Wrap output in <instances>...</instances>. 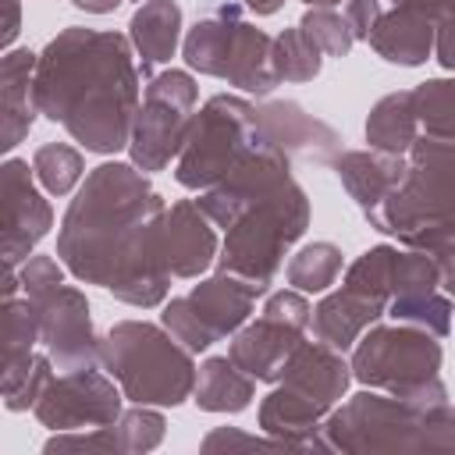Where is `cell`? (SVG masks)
Wrapping results in <instances>:
<instances>
[{
    "mask_svg": "<svg viewBox=\"0 0 455 455\" xmlns=\"http://www.w3.org/2000/svg\"><path fill=\"white\" fill-rule=\"evenodd\" d=\"M164 213L135 164H100L60 220L57 256L78 281L103 284L128 306H160L171 288Z\"/></svg>",
    "mask_w": 455,
    "mask_h": 455,
    "instance_id": "cell-1",
    "label": "cell"
},
{
    "mask_svg": "<svg viewBox=\"0 0 455 455\" xmlns=\"http://www.w3.org/2000/svg\"><path fill=\"white\" fill-rule=\"evenodd\" d=\"M36 103L85 149H124L139 114V68L128 39L121 32L64 28L39 53Z\"/></svg>",
    "mask_w": 455,
    "mask_h": 455,
    "instance_id": "cell-2",
    "label": "cell"
},
{
    "mask_svg": "<svg viewBox=\"0 0 455 455\" xmlns=\"http://www.w3.org/2000/svg\"><path fill=\"white\" fill-rule=\"evenodd\" d=\"M366 220L405 249L430 256L455 249V139L423 132L405 153L398 188Z\"/></svg>",
    "mask_w": 455,
    "mask_h": 455,
    "instance_id": "cell-3",
    "label": "cell"
},
{
    "mask_svg": "<svg viewBox=\"0 0 455 455\" xmlns=\"http://www.w3.org/2000/svg\"><path fill=\"white\" fill-rule=\"evenodd\" d=\"M327 451H455V405L363 391L323 419Z\"/></svg>",
    "mask_w": 455,
    "mask_h": 455,
    "instance_id": "cell-4",
    "label": "cell"
},
{
    "mask_svg": "<svg viewBox=\"0 0 455 455\" xmlns=\"http://www.w3.org/2000/svg\"><path fill=\"white\" fill-rule=\"evenodd\" d=\"M167 327L121 320L100 338V363L135 405H178L196 391L199 366Z\"/></svg>",
    "mask_w": 455,
    "mask_h": 455,
    "instance_id": "cell-5",
    "label": "cell"
},
{
    "mask_svg": "<svg viewBox=\"0 0 455 455\" xmlns=\"http://www.w3.org/2000/svg\"><path fill=\"white\" fill-rule=\"evenodd\" d=\"M306 224H309V199L288 171L274 185H267L259 196H252L242 206V213L228 224L224 252L217 256V263L220 270L238 274L267 291L288 249L302 238Z\"/></svg>",
    "mask_w": 455,
    "mask_h": 455,
    "instance_id": "cell-6",
    "label": "cell"
},
{
    "mask_svg": "<svg viewBox=\"0 0 455 455\" xmlns=\"http://www.w3.org/2000/svg\"><path fill=\"white\" fill-rule=\"evenodd\" d=\"M267 146H274V142L263 132L259 107L242 96L220 92V96L206 100V107L196 114L192 132L178 153L174 178L185 188L206 192Z\"/></svg>",
    "mask_w": 455,
    "mask_h": 455,
    "instance_id": "cell-7",
    "label": "cell"
},
{
    "mask_svg": "<svg viewBox=\"0 0 455 455\" xmlns=\"http://www.w3.org/2000/svg\"><path fill=\"white\" fill-rule=\"evenodd\" d=\"M352 377L366 387L387 391L416 405L448 402V387L441 380L437 334L409 327V323L363 331V338L355 341V355H352Z\"/></svg>",
    "mask_w": 455,
    "mask_h": 455,
    "instance_id": "cell-8",
    "label": "cell"
},
{
    "mask_svg": "<svg viewBox=\"0 0 455 455\" xmlns=\"http://www.w3.org/2000/svg\"><path fill=\"white\" fill-rule=\"evenodd\" d=\"M185 64L256 96L274 92L281 82L274 71V36L256 28L238 4H220L188 28Z\"/></svg>",
    "mask_w": 455,
    "mask_h": 455,
    "instance_id": "cell-9",
    "label": "cell"
},
{
    "mask_svg": "<svg viewBox=\"0 0 455 455\" xmlns=\"http://www.w3.org/2000/svg\"><path fill=\"white\" fill-rule=\"evenodd\" d=\"M21 291L39 309V345L57 370H82L100 363V338L89 320V299L64 284L53 256H28L21 267Z\"/></svg>",
    "mask_w": 455,
    "mask_h": 455,
    "instance_id": "cell-10",
    "label": "cell"
},
{
    "mask_svg": "<svg viewBox=\"0 0 455 455\" xmlns=\"http://www.w3.org/2000/svg\"><path fill=\"white\" fill-rule=\"evenodd\" d=\"M391 259L395 245H373L366 249L348 270L338 291H331L313 309V334L338 352L352 348L363 331L387 313L391 302Z\"/></svg>",
    "mask_w": 455,
    "mask_h": 455,
    "instance_id": "cell-11",
    "label": "cell"
},
{
    "mask_svg": "<svg viewBox=\"0 0 455 455\" xmlns=\"http://www.w3.org/2000/svg\"><path fill=\"white\" fill-rule=\"evenodd\" d=\"M196 100H199V85L188 71H164L153 75L142 96V107L135 114V128H132V164L139 171H164L185 146L192 121H196Z\"/></svg>",
    "mask_w": 455,
    "mask_h": 455,
    "instance_id": "cell-12",
    "label": "cell"
},
{
    "mask_svg": "<svg viewBox=\"0 0 455 455\" xmlns=\"http://www.w3.org/2000/svg\"><path fill=\"white\" fill-rule=\"evenodd\" d=\"M263 295L259 284L217 270L213 277L199 281L188 295L171 299L164 306V327L188 348V352H203L213 341L235 334L245 316L252 313V302Z\"/></svg>",
    "mask_w": 455,
    "mask_h": 455,
    "instance_id": "cell-13",
    "label": "cell"
},
{
    "mask_svg": "<svg viewBox=\"0 0 455 455\" xmlns=\"http://www.w3.org/2000/svg\"><path fill=\"white\" fill-rule=\"evenodd\" d=\"M313 323V306L299 288L274 291L263 306V316L249 327H242L231 338L228 355L256 380L277 384L291 352L302 345V331Z\"/></svg>",
    "mask_w": 455,
    "mask_h": 455,
    "instance_id": "cell-14",
    "label": "cell"
},
{
    "mask_svg": "<svg viewBox=\"0 0 455 455\" xmlns=\"http://www.w3.org/2000/svg\"><path fill=\"white\" fill-rule=\"evenodd\" d=\"M121 395L114 377L92 366L60 370L50 377L36 402V416L50 430H85V427H110L121 416Z\"/></svg>",
    "mask_w": 455,
    "mask_h": 455,
    "instance_id": "cell-15",
    "label": "cell"
},
{
    "mask_svg": "<svg viewBox=\"0 0 455 455\" xmlns=\"http://www.w3.org/2000/svg\"><path fill=\"white\" fill-rule=\"evenodd\" d=\"M36 171H28L25 160L7 156L0 167V210H4V270H18V263L28 259L32 245L39 238H46V231L53 228V210L50 203L39 196Z\"/></svg>",
    "mask_w": 455,
    "mask_h": 455,
    "instance_id": "cell-16",
    "label": "cell"
},
{
    "mask_svg": "<svg viewBox=\"0 0 455 455\" xmlns=\"http://www.w3.org/2000/svg\"><path fill=\"white\" fill-rule=\"evenodd\" d=\"M217 259V231L199 199H178L164 213V263L171 277H199Z\"/></svg>",
    "mask_w": 455,
    "mask_h": 455,
    "instance_id": "cell-17",
    "label": "cell"
},
{
    "mask_svg": "<svg viewBox=\"0 0 455 455\" xmlns=\"http://www.w3.org/2000/svg\"><path fill=\"white\" fill-rule=\"evenodd\" d=\"M259 121L267 139L291 160H309V164H334V156L341 153V139L331 124H323L320 117L306 114L299 103L291 100H277V103H263L259 107Z\"/></svg>",
    "mask_w": 455,
    "mask_h": 455,
    "instance_id": "cell-18",
    "label": "cell"
},
{
    "mask_svg": "<svg viewBox=\"0 0 455 455\" xmlns=\"http://www.w3.org/2000/svg\"><path fill=\"white\" fill-rule=\"evenodd\" d=\"M348 380H352V363H345L341 352L320 338L302 341L281 373V384H288L323 412H331L341 402V395L348 391Z\"/></svg>",
    "mask_w": 455,
    "mask_h": 455,
    "instance_id": "cell-19",
    "label": "cell"
},
{
    "mask_svg": "<svg viewBox=\"0 0 455 455\" xmlns=\"http://www.w3.org/2000/svg\"><path fill=\"white\" fill-rule=\"evenodd\" d=\"M36 64L32 50H7L0 60V149L11 153L36 121Z\"/></svg>",
    "mask_w": 455,
    "mask_h": 455,
    "instance_id": "cell-20",
    "label": "cell"
},
{
    "mask_svg": "<svg viewBox=\"0 0 455 455\" xmlns=\"http://www.w3.org/2000/svg\"><path fill=\"white\" fill-rule=\"evenodd\" d=\"M334 171H338L345 192L363 210V217H370L398 188V181L405 174V156L380 153V149H348V153L334 156Z\"/></svg>",
    "mask_w": 455,
    "mask_h": 455,
    "instance_id": "cell-21",
    "label": "cell"
},
{
    "mask_svg": "<svg viewBox=\"0 0 455 455\" xmlns=\"http://www.w3.org/2000/svg\"><path fill=\"white\" fill-rule=\"evenodd\" d=\"M434 36H437V25L427 14L409 11V7H391V11H380L366 43L387 64L416 68L434 53Z\"/></svg>",
    "mask_w": 455,
    "mask_h": 455,
    "instance_id": "cell-22",
    "label": "cell"
},
{
    "mask_svg": "<svg viewBox=\"0 0 455 455\" xmlns=\"http://www.w3.org/2000/svg\"><path fill=\"white\" fill-rule=\"evenodd\" d=\"M132 46L142 57V78H153V64H164L178 50L181 7L174 0H146L128 21Z\"/></svg>",
    "mask_w": 455,
    "mask_h": 455,
    "instance_id": "cell-23",
    "label": "cell"
},
{
    "mask_svg": "<svg viewBox=\"0 0 455 455\" xmlns=\"http://www.w3.org/2000/svg\"><path fill=\"white\" fill-rule=\"evenodd\" d=\"M256 377H249L231 355H213L199 366L196 377V405L206 412H242L252 402Z\"/></svg>",
    "mask_w": 455,
    "mask_h": 455,
    "instance_id": "cell-24",
    "label": "cell"
},
{
    "mask_svg": "<svg viewBox=\"0 0 455 455\" xmlns=\"http://www.w3.org/2000/svg\"><path fill=\"white\" fill-rule=\"evenodd\" d=\"M416 139H419V117L412 110V89L387 92L384 100L373 103V110L366 117V142H370V149L402 153L405 156Z\"/></svg>",
    "mask_w": 455,
    "mask_h": 455,
    "instance_id": "cell-25",
    "label": "cell"
},
{
    "mask_svg": "<svg viewBox=\"0 0 455 455\" xmlns=\"http://www.w3.org/2000/svg\"><path fill=\"white\" fill-rule=\"evenodd\" d=\"M320 53L323 50L316 46V39L302 25L284 28V32L274 36V71H277L281 82H309V78H316L320 64H323Z\"/></svg>",
    "mask_w": 455,
    "mask_h": 455,
    "instance_id": "cell-26",
    "label": "cell"
},
{
    "mask_svg": "<svg viewBox=\"0 0 455 455\" xmlns=\"http://www.w3.org/2000/svg\"><path fill=\"white\" fill-rule=\"evenodd\" d=\"M387 316L395 323H409L419 331H430L444 338L451 331V295L448 291H416V295H395L387 302Z\"/></svg>",
    "mask_w": 455,
    "mask_h": 455,
    "instance_id": "cell-27",
    "label": "cell"
},
{
    "mask_svg": "<svg viewBox=\"0 0 455 455\" xmlns=\"http://www.w3.org/2000/svg\"><path fill=\"white\" fill-rule=\"evenodd\" d=\"M341 274V249L334 242H313L288 263V284L299 291H327Z\"/></svg>",
    "mask_w": 455,
    "mask_h": 455,
    "instance_id": "cell-28",
    "label": "cell"
},
{
    "mask_svg": "<svg viewBox=\"0 0 455 455\" xmlns=\"http://www.w3.org/2000/svg\"><path fill=\"white\" fill-rule=\"evenodd\" d=\"M412 110L427 135L455 139V78H430L412 89Z\"/></svg>",
    "mask_w": 455,
    "mask_h": 455,
    "instance_id": "cell-29",
    "label": "cell"
},
{
    "mask_svg": "<svg viewBox=\"0 0 455 455\" xmlns=\"http://www.w3.org/2000/svg\"><path fill=\"white\" fill-rule=\"evenodd\" d=\"M32 171L39 178V185L50 192V196H68L78 178H82V153L71 149L68 142H46L36 149L32 156Z\"/></svg>",
    "mask_w": 455,
    "mask_h": 455,
    "instance_id": "cell-30",
    "label": "cell"
},
{
    "mask_svg": "<svg viewBox=\"0 0 455 455\" xmlns=\"http://www.w3.org/2000/svg\"><path fill=\"white\" fill-rule=\"evenodd\" d=\"M164 427H167V419H164L156 409L135 405V409L121 412V416H117V423H114V434H117V448H121V455L153 451V448L164 441Z\"/></svg>",
    "mask_w": 455,
    "mask_h": 455,
    "instance_id": "cell-31",
    "label": "cell"
},
{
    "mask_svg": "<svg viewBox=\"0 0 455 455\" xmlns=\"http://www.w3.org/2000/svg\"><path fill=\"white\" fill-rule=\"evenodd\" d=\"M299 25L316 39V46H320L327 57H348V50H352V43H355L348 18L338 14L334 7H309Z\"/></svg>",
    "mask_w": 455,
    "mask_h": 455,
    "instance_id": "cell-32",
    "label": "cell"
},
{
    "mask_svg": "<svg viewBox=\"0 0 455 455\" xmlns=\"http://www.w3.org/2000/svg\"><path fill=\"white\" fill-rule=\"evenodd\" d=\"M43 451H117V455H121L114 423H110V427H92L89 434H75V430L60 434V430H57V434L46 441Z\"/></svg>",
    "mask_w": 455,
    "mask_h": 455,
    "instance_id": "cell-33",
    "label": "cell"
},
{
    "mask_svg": "<svg viewBox=\"0 0 455 455\" xmlns=\"http://www.w3.org/2000/svg\"><path fill=\"white\" fill-rule=\"evenodd\" d=\"M259 444L291 448V444H288V441H281V437L263 441V437H252V434H238V430H231V427H220V430H213V434L203 441V451H217V448H259Z\"/></svg>",
    "mask_w": 455,
    "mask_h": 455,
    "instance_id": "cell-34",
    "label": "cell"
},
{
    "mask_svg": "<svg viewBox=\"0 0 455 455\" xmlns=\"http://www.w3.org/2000/svg\"><path fill=\"white\" fill-rule=\"evenodd\" d=\"M380 11H384L380 0H348L345 18H348V25H352V36H355V39H370V28L377 25Z\"/></svg>",
    "mask_w": 455,
    "mask_h": 455,
    "instance_id": "cell-35",
    "label": "cell"
},
{
    "mask_svg": "<svg viewBox=\"0 0 455 455\" xmlns=\"http://www.w3.org/2000/svg\"><path fill=\"white\" fill-rule=\"evenodd\" d=\"M434 53H437L441 68L455 71V11L441 14V21H437V36H434Z\"/></svg>",
    "mask_w": 455,
    "mask_h": 455,
    "instance_id": "cell-36",
    "label": "cell"
},
{
    "mask_svg": "<svg viewBox=\"0 0 455 455\" xmlns=\"http://www.w3.org/2000/svg\"><path fill=\"white\" fill-rule=\"evenodd\" d=\"M391 4H395V7H409V11H419V14H427V18L437 25L448 0H391Z\"/></svg>",
    "mask_w": 455,
    "mask_h": 455,
    "instance_id": "cell-37",
    "label": "cell"
},
{
    "mask_svg": "<svg viewBox=\"0 0 455 455\" xmlns=\"http://www.w3.org/2000/svg\"><path fill=\"white\" fill-rule=\"evenodd\" d=\"M4 11H7V21H4V46H11L14 36H18V21H21V14H18V0H4Z\"/></svg>",
    "mask_w": 455,
    "mask_h": 455,
    "instance_id": "cell-38",
    "label": "cell"
},
{
    "mask_svg": "<svg viewBox=\"0 0 455 455\" xmlns=\"http://www.w3.org/2000/svg\"><path fill=\"white\" fill-rule=\"evenodd\" d=\"M78 11H89V14H110L121 0H71Z\"/></svg>",
    "mask_w": 455,
    "mask_h": 455,
    "instance_id": "cell-39",
    "label": "cell"
},
{
    "mask_svg": "<svg viewBox=\"0 0 455 455\" xmlns=\"http://www.w3.org/2000/svg\"><path fill=\"white\" fill-rule=\"evenodd\" d=\"M245 7L252 14H277L284 7V0H245Z\"/></svg>",
    "mask_w": 455,
    "mask_h": 455,
    "instance_id": "cell-40",
    "label": "cell"
},
{
    "mask_svg": "<svg viewBox=\"0 0 455 455\" xmlns=\"http://www.w3.org/2000/svg\"><path fill=\"white\" fill-rule=\"evenodd\" d=\"M302 4H309V7H334L338 0H302Z\"/></svg>",
    "mask_w": 455,
    "mask_h": 455,
    "instance_id": "cell-41",
    "label": "cell"
},
{
    "mask_svg": "<svg viewBox=\"0 0 455 455\" xmlns=\"http://www.w3.org/2000/svg\"><path fill=\"white\" fill-rule=\"evenodd\" d=\"M448 11H455V0H448V4H444V14H448Z\"/></svg>",
    "mask_w": 455,
    "mask_h": 455,
    "instance_id": "cell-42",
    "label": "cell"
},
{
    "mask_svg": "<svg viewBox=\"0 0 455 455\" xmlns=\"http://www.w3.org/2000/svg\"><path fill=\"white\" fill-rule=\"evenodd\" d=\"M139 4H142V0H139Z\"/></svg>",
    "mask_w": 455,
    "mask_h": 455,
    "instance_id": "cell-43",
    "label": "cell"
}]
</instances>
